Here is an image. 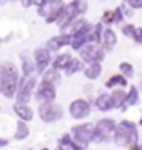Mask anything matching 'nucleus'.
Wrapping results in <instances>:
<instances>
[{"instance_id": "nucleus-4", "label": "nucleus", "mask_w": 142, "mask_h": 150, "mask_svg": "<svg viewBox=\"0 0 142 150\" xmlns=\"http://www.w3.org/2000/svg\"><path fill=\"white\" fill-rule=\"evenodd\" d=\"M35 87V79H25V80L18 85V92H17V103H27L30 95H32V90Z\"/></svg>"}, {"instance_id": "nucleus-13", "label": "nucleus", "mask_w": 142, "mask_h": 150, "mask_svg": "<svg viewBox=\"0 0 142 150\" xmlns=\"http://www.w3.org/2000/svg\"><path fill=\"white\" fill-rule=\"evenodd\" d=\"M104 45H105L107 50H110V48L115 45V33L112 32V30H109V28L104 32Z\"/></svg>"}, {"instance_id": "nucleus-22", "label": "nucleus", "mask_w": 142, "mask_h": 150, "mask_svg": "<svg viewBox=\"0 0 142 150\" xmlns=\"http://www.w3.org/2000/svg\"><path fill=\"white\" fill-rule=\"evenodd\" d=\"M22 5L23 7H28V5H30V0H22Z\"/></svg>"}, {"instance_id": "nucleus-19", "label": "nucleus", "mask_w": 142, "mask_h": 150, "mask_svg": "<svg viewBox=\"0 0 142 150\" xmlns=\"http://www.w3.org/2000/svg\"><path fill=\"white\" fill-rule=\"evenodd\" d=\"M112 20H114V13H112V12H105V13H104V22L110 23Z\"/></svg>"}, {"instance_id": "nucleus-24", "label": "nucleus", "mask_w": 142, "mask_h": 150, "mask_svg": "<svg viewBox=\"0 0 142 150\" xmlns=\"http://www.w3.org/2000/svg\"><path fill=\"white\" fill-rule=\"evenodd\" d=\"M44 150H47V149H44Z\"/></svg>"}, {"instance_id": "nucleus-23", "label": "nucleus", "mask_w": 142, "mask_h": 150, "mask_svg": "<svg viewBox=\"0 0 142 150\" xmlns=\"http://www.w3.org/2000/svg\"><path fill=\"white\" fill-rule=\"evenodd\" d=\"M131 150H142V149H139V147H137V145L134 144V145H131Z\"/></svg>"}, {"instance_id": "nucleus-8", "label": "nucleus", "mask_w": 142, "mask_h": 150, "mask_svg": "<svg viewBox=\"0 0 142 150\" xmlns=\"http://www.w3.org/2000/svg\"><path fill=\"white\" fill-rule=\"evenodd\" d=\"M15 113L20 117V120H32V117H33V112H32V108L28 107L27 103H17L15 105Z\"/></svg>"}, {"instance_id": "nucleus-18", "label": "nucleus", "mask_w": 142, "mask_h": 150, "mask_svg": "<svg viewBox=\"0 0 142 150\" xmlns=\"http://www.w3.org/2000/svg\"><path fill=\"white\" fill-rule=\"evenodd\" d=\"M120 69L124 70V74H126V75H132V67L129 64H122V65H120Z\"/></svg>"}, {"instance_id": "nucleus-3", "label": "nucleus", "mask_w": 142, "mask_h": 150, "mask_svg": "<svg viewBox=\"0 0 142 150\" xmlns=\"http://www.w3.org/2000/svg\"><path fill=\"white\" fill-rule=\"evenodd\" d=\"M38 117L42 118L45 123L55 122L62 117V108L54 102H47V103H40V108H38Z\"/></svg>"}, {"instance_id": "nucleus-11", "label": "nucleus", "mask_w": 142, "mask_h": 150, "mask_svg": "<svg viewBox=\"0 0 142 150\" xmlns=\"http://www.w3.org/2000/svg\"><path fill=\"white\" fill-rule=\"evenodd\" d=\"M28 135V127H27V123L23 122V120H20V122L17 123V130H15V137L17 140H22V139H25Z\"/></svg>"}, {"instance_id": "nucleus-1", "label": "nucleus", "mask_w": 142, "mask_h": 150, "mask_svg": "<svg viewBox=\"0 0 142 150\" xmlns=\"http://www.w3.org/2000/svg\"><path fill=\"white\" fill-rule=\"evenodd\" d=\"M18 87V74H17L15 65L10 62H5L2 65V87L0 90L7 98H12Z\"/></svg>"}, {"instance_id": "nucleus-14", "label": "nucleus", "mask_w": 142, "mask_h": 150, "mask_svg": "<svg viewBox=\"0 0 142 150\" xmlns=\"http://www.w3.org/2000/svg\"><path fill=\"white\" fill-rule=\"evenodd\" d=\"M44 82L45 83H50V85H54V82L55 83H59L60 82L59 72H57V70H49V72L44 75Z\"/></svg>"}, {"instance_id": "nucleus-17", "label": "nucleus", "mask_w": 142, "mask_h": 150, "mask_svg": "<svg viewBox=\"0 0 142 150\" xmlns=\"http://www.w3.org/2000/svg\"><path fill=\"white\" fill-rule=\"evenodd\" d=\"M114 85L124 87V85H126V79H124V77H120V75H114V77H110L109 82H107V87H114Z\"/></svg>"}, {"instance_id": "nucleus-21", "label": "nucleus", "mask_w": 142, "mask_h": 150, "mask_svg": "<svg viewBox=\"0 0 142 150\" xmlns=\"http://www.w3.org/2000/svg\"><path fill=\"white\" fill-rule=\"evenodd\" d=\"M131 2V5L134 7V8H139V7H142V0H129Z\"/></svg>"}, {"instance_id": "nucleus-12", "label": "nucleus", "mask_w": 142, "mask_h": 150, "mask_svg": "<svg viewBox=\"0 0 142 150\" xmlns=\"http://www.w3.org/2000/svg\"><path fill=\"white\" fill-rule=\"evenodd\" d=\"M70 62H72V57L69 54H64V55H59V59L54 62V67L55 69H67L69 65H70Z\"/></svg>"}, {"instance_id": "nucleus-6", "label": "nucleus", "mask_w": 142, "mask_h": 150, "mask_svg": "<svg viewBox=\"0 0 142 150\" xmlns=\"http://www.w3.org/2000/svg\"><path fill=\"white\" fill-rule=\"evenodd\" d=\"M55 98V88L54 85H50V83H40L37 90V100L38 103H47V102H52Z\"/></svg>"}, {"instance_id": "nucleus-5", "label": "nucleus", "mask_w": 142, "mask_h": 150, "mask_svg": "<svg viewBox=\"0 0 142 150\" xmlns=\"http://www.w3.org/2000/svg\"><path fill=\"white\" fill-rule=\"evenodd\" d=\"M90 113V107H89V103L85 100H75V102H72L70 105V115L77 120H80V118H85Z\"/></svg>"}, {"instance_id": "nucleus-2", "label": "nucleus", "mask_w": 142, "mask_h": 150, "mask_svg": "<svg viewBox=\"0 0 142 150\" xmlns=\"http://www.w3.org/2000/svg\"><path fill=\"white\" fill-rule=\"evenodd\" d=\"M136 139H137V130H136V125L132 122H120V125H117V132H115V144L117 145H134L136 144Z\"/></svg>"}, {"instance_id": "nucleus-10", "label": "nucleus", "mask_w": 142, "mask_h": 150, "mask_svg": "<svg viewBox=\"0 0 142 150\" xmlns=\"http://www.w3.org/2000/svg\"><path fill=\"white\" fill-rule=\"evenodd\" d=\"M112 102H114V107H122V103L126 102V92L124 90H120V88H117V90H114V93H112Z\"/></svg>"}, {"instance_id": "nucleus-9", "label": "nucleus", "mask_w": 142, "mask_h": 150, "mask_svg": "<svg viewBox=\"0 0 142 150\" xmlns=\"http://www.w3.org/2000/svg\"><path fill=\"white\" fill-rule=\"evenodd\" d=\"M99 110H109V108L114 107V102H112V97L110 95H100L95 102Z\"/></svg>"}, {"instance_id": "nucleus-7", "label": "nucleus", "mask_w": 142, "mask_h": 150, "mask_svg": "<svg viewBox=\"0 0 142 150\" xmlns=\"http://www.w3.org/2000/svg\"><path fill=\"white\" fill-rule=\"evenodd\" d=\"M35 62H37V69L38 72H44L47 64L50 62V54L47 48H38L35 52Z\"/></svg>"}, {"instance_id": "nucleus-20", "label": "nucleus", "mask_w": 142, "mask_h": 150, "mask_svg": "<svg viewBox=\"0 0 142 150\" xmlns=\"http://www.w3.org/2000/svg\"><path fill=\"white\" fill-rule=\"evenodd\" d=\"M134 38H136L139 43H142V28H137V32L134 33Z\"/></svg>"}, {"instance_id": "nucleus-16", "label": "nucleus", "mask_w": 142, "mask_h": 150, "mask_svg": "<svg viewBox=\"0 0 142 150\" xmlns=\"http://www.w3.org/2000/svg\"><path fill=\"white\" fill-rule=\"evenodd\" d=\"M136 102H137V90H136V88H132V90H131V93L127 95L126 102L122 103V108H127L129 105H134Z\"/></svg>"}, {"instance_id": "nucleus-15", "label": "nucleus", "mask_w": 142, "mask_h": 150, "mask_svg": "<svg viewBox=\"0 0 142 150\" xmlns=\"http://www.w3.org/2000/svg\"><path fill=\"white\" fill-rule=\"evenodd\" d=\"M85 75H87V79H97L99 75H100V65L92 64L87 70H85Z\"/></svg>"}]
</instances>
